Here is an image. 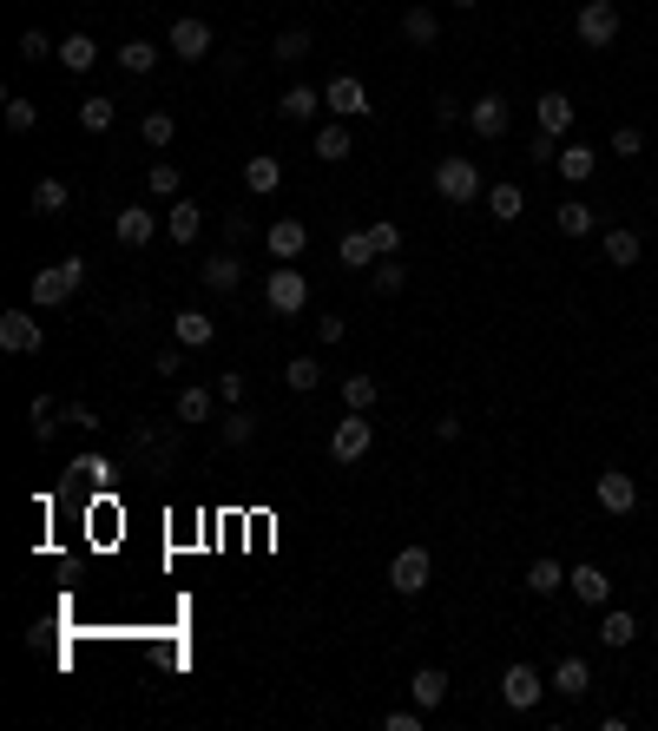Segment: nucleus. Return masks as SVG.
Wrapping results in <instances>:
<instances>
[{"instance_id":"1","label":"nucleus","mask_w":658,"mask_h":731,"mask_svg":"<svg viewBox=\"0 0 658 731\" xmlns=\"http://www.w3.org/2000/svg\"><path fill=\"white\" fill-rule=\"evenodd\" d=\"M79 284H86V257H60V264H40V271H33V303H40V310H53V303H66Z\"/></svg>"},{"instance_id":"2","label":"nucleus","mask_w":658,"mask_h":731,"mask_svg":"<svg viewBox=\"0 0 658 731\" xmlns=\"http://www.w3.org/2000/svg\"><path fill=\"white\" fill-rule=\"evenodd\" d=\"M264 303L277 310V317H303V303H310V277H303L297 264H277V271L264 277Z\"/></svg>"},{"instance_id":"3","label":"nucleus","mask_w":658,"mask_h":731,"mask_svg":"<svg viewBox=\"0 0 658 731\" xmlns=\"http://www.w3.org/2000/svg\"><path fill=\"white\" fill-rule=\"evenodd\" d=\"M369 448H376V422L349 409V422H336V435H329V455L343 461V468H356V461L369 455Z\"/></svg>"},{"instance_id":"4","label":"nucleus","mask_w":658,"mask_h":731,"mask_svg":"<svg viewBox=\"0 0 658 731\" xmlns=\"http://www.w3.org/2000/svg\"><path fill=\"white\" fill-rule=\"evenodd\" d=\"M428 573H435L428 547H402V554L389 560V587L402 593V600H415V593H428Z\"/></svg>"},{"instance_id":"5","label":"nucleus","mask_w":658,"mask_h":731,"mask_svg":"<svg viewBox=\"0 0 658 731\" xmlns=\"http://www.w3.org/2000/svg\"><path fill=\"white\" fill-rule=\"evenodd\" d=\"M435 191L448 198V205H468V198H481V172H474V159H441V165H435Z\"/></svg>"},{"instance_id":"6","label":"nucleus","mask_w":658,"mask_h":731,"mask_svg":"<svg viewBox=\"0 0 658 731\" xmlns=\"http://www.w3.org/2000/svg\"><path fill=\"white\" fill-rule=\"evenodd\" d=\"M323 112H336V119H362V112H369V86H362L356 73H336V80L323 86Z\"/></svg>"},{"instance_id":"7","label":"nucleus","mask_w":658,"mask_h":731,"mask_svg":"<svg viewBox=\"0 0 658 731\" xmlns=\"http://www.w3.org/2000/svg\"><path fill=\"white\" fill-rule=\"evenodd\" d=\"M40 343H47L40 317H27V310H7V317H0V350H14V356H40Z\"/></svg>"},{"instance_id":"8","label":"nucleus","mask_w":658,"mask_h":731,"mask_svg":"<svg viewBox=\"0 0 658 731\" xmlns=\"http://www.w3.org/2000/svg\"><path fill=\"white\" fill-rule=\"evenodd\" d=\"M580 40L586 47H612L619 40V7L612 0H586L580 7Z\"/></svg>"},{"instance_id":"9","label":"nucleus","mask_w":658,"mask_h":731,"mask_svg":"<svg viewBox=\"0 0 658 731\" xmlns=\"http://www.w3.org/2000/svg\"><path fill=\"white\" fill-rule=\"evenodd\" d=\"M593 501H599L606 514H632V508H639V481L619 475V468H606V475L593 481Z\"/></svg>"},{"instance_id":"10","label":"nucleus","mask_w":658,"mask_h":731,"mask_svg":"<svg viewBox=\"0 0 658 731\" xmlns=\"http://www.w3.org/2000/svg\"><path fill=\"white\" fill-rule=\"evenodd\" d=\"M540 692H547V679H540L533 666H507V679H501V699L514 705V712H533V705H540Z\"/></svg>"},{"instance_id":"11","label":"nucleus","mask_w":658,"mask_h":731,"mask_svg":"<svg viewBox=\"0 0 658 731\" xmlns=\"http://www.w3.org/2000/svg\"><path fill=\"white\" fill-rule=\"evenodd\" d=\"M264 244H270V257H277V264H297V257L310 251V231H303V218H277Z\"/></svg>"},{"instance_id":"12","label":"nucleus","mask_w":658,"mask_h":731,"mask_svg":"<svg viewBox=\"0 0 658 731\" xmlns=\"http://www.w3.org/2000/svg\"><path fill=\"white\" fill-rule=\"evenodd\" d=\"M198 277H204V290H218V297H231V290L244 284V257H237V251H218V257H204V264H198Z\"/></svg>"},{"instance_id":"13","label":"nucleus","mask_w":658,"mask_h":731,"mask_svg":"<svg viewBox=\"0 0 658 731\" xmlns=\"http://www.w3.org/2000/svg\"><path fill=\"white\" fill-rule=\"evenodd\" d=\"M152 231H158V218L145 205H126L119 218H112V238L126 244V251H145V244H152Z\"/></svg>"},{"instance_id":"14","label":"nucleus","mask_w":658,"mask_h":731,"mask_svg":"<svg viewBox=\"0 0 658 731\" xmlns=\"http://www.w3.org/2000/svg\"><path fill=\"white\" fill-rule=\"evenodd\" d=\"M553 692H560V699H586V692H593V666H586V659H580V652H566V659H560V666H553Z\"/></svg>"},{"instance_id":"15","label":"nucleus","mask_w":658,"mask_h":731,"mask_svg":"<svg viewBox=\"0 0 658 731\" xmlns=\"http://www.w3.org/2000/svg\"><path fill=\"white\" fill-rule=\"evenodd\" d=\"M573 112H580V106H573L566 93H540V99H533V119H540V132H553V139L573 132Z\"/></svg>"},{"instance_id":"16","label":"nucleus","mask_w":658,"mask_h":731,"mask_svg":"<svg viewBox=\"0 0 658 731\" xmlns=\"http://www.w3.org/2000/svg\"><path fill=\"white\" fill-rule=\"evenodd\" d=\"M468 126L481 132V139H501V132H507V99H501V93H481V99L468 106Z\"/></svg>"},{"instance_id":"17","label":"nucleus","mask_w":658,"mask_h":731,"mask_svg":"<svg viewBox=\"0 0 658 731\" xmlns=\"http://www.w3.org/2000/svg\"><path fill=\"white\" fill-rule=\"evenodd\" d=\"M172 53L198 66L204 53H211V27H204V20H172Z\"/></svg>"},{"instance_id":"18","label":"nucleus","mask_w":658,"mask_h":731,"mask_svg":"<svg viewBox=\"0 0 658 731\" xmlns=\"http://www.w3.org/2000/svg\"><path fill=\"white\" fill-rule=\"evenodd\" d=\"M566 580H573V593H580L586 606H606V600H612V580H606V567H593V560H580V567L566 573Z\"/></svg>"},{"instance_id":"19","label":"nucleus","mask_w":658,"mask_h":731,"mask_svg":"<svg viewBox=\"0 0 658 731\" xmlns=\"http://www.w3.org/2000/svg\"><path fill=\"white\" fill-rule=\"evenodd\" d=\"M172 336H178V350H204V343L218 336V323L198 317V310H178V317H172Z\"/></svg>"},{"instance_id":"20","label":"nucleus","mask_w":658,"mask_h":731,"mask_svg":"<svg viewBox=\"0 0 658 731\" xmlns=\"http://www.w3.org/2000/svg\"><path fill=\"white\" fill-rule=\"evenodd\" d=\"M343 402H349L356 415H369V409L382 402V382L369 376V369H349V376H343Z\"/></svg>"},{"instance_id":"21","label":"nucleus","mask_w":658,"mask_h":731,"mask_svg":"<svg viewBox=\"0 0 658 731\" xmlns=\"http://www.w3.org/2000/svg\"><path fill=\"white\" fill-rule=\"evenodd\" d=\"M316 112H323V93H316V86H290V93L277 99V119H290V126H303Z\"/></svg>"},{"instance_id":"22","label":"nucleus","mask_w":658,"mask_h":731,"mask_svg":"<svg viewBox=\"0 0 658 731\" xmlns=\"http://www.w3.org/2000/svg\"><path fill=\"white\" fill-rule=\"evenodd\" d=\"M53 60H60L66 73H93V60H99L93 33H66V40H60V53H53Z\"/></svg>"},{"instance_id":"23","label":"nucleus","mask_w":658,"mask_h":731,"mask_svg":"<svg viewBox=\"0 0 658 731\" xmlns=\"http://www.w3.org/2000/svg\"><path fill=\"white\" fill-rule=\"evenodd\" d=\"M408 692H415V705H422V712H435V705L448 699V672H441V666H422L415 679H408Z\"/></svg>"},{"instance_id":"24","label":"nucleus","mask_w":658,"mask_h":731,"mask_svg":"<svg viewBox=\"0 0 658 731\" xmlns=\"http://www.w3.org/2000/svg\"><path fill=\"white\" fill-rule=\"evenodd\" d=\"M66 205H73L66 178H33V211H40V218H60Z\"/></svg>"},{"instance_id":"25","label":"nucleus","mask_w":658,"mask_h":731,"mask_svg":"<svg viewBox=\"0 0 658 731\" xmlns=\"http://www.w3.org/2000/svg\"><path fill=\"white\" fill-rule=\"evenodd\" d=\"M165 231H172L178 244H198V231H204V211L191 205V198H172V218H165Z\"/></svg>"},{"instance_id":"26","label":"nucleus","mask_w":658,"mask_h":731,"mask_svg":"<svg viewBox=\"0 0 658 731\" xmlns=\"http://www.w3.org/2000/svg\"><path fill=\"white\" fill-rule=\"evenodd\" d=\"M639 231H626V224H612L606 231V264H619V271H626V264H639Z\"/></svg>"},{"instance_id":"27","label":"nucleus","mask_w":658,"mask_h":731,"mask_svg":"<svg viewBox=\"0 0 658 731\" xmlns=\"http://www.w3.org/2000/svg\"><path fill=\"white\" fill-rule=\"evenodd\" d=\"M27 422H33V442H53V435L66 429V422H60V402H53V396H33Z\"/></svg>"},{"instance_id":"28","label":"nucleus","mask_w":658,"mask_h":731,"mask_svg":"<svg viewBox=\"0 0 658 731\" xmlns=\"http://www.w3.org/2000/svg\"><path fill=\"white\" fill-rule=\"evenodd\" d=\"M435 33H441V20L428 14V7H408L402 14V40L408 47H435Z\"/></svg>"},{"instance_id":"29","label":"nucleus","mask_w":658,"mask_h":731,"mask_svg":"<svg viewBox=\"0 0 658 731\" xmlns=\"http://www.w3.org/2000/svg\"><path fill=\"white\" fill-rule=\"evenodd\" d=\"M599 639H606L612 652H619V646H632V639H639V620H632L626 606H612L606 620H599Z\"/></svg>"},{"instance_id":"30","label":"nucleus","mask_w":658,"mask_h":731,"mask_svg":"<svg viewBox=\"0 0 658 731\" xmlns=\"http://www.w3.org/2000/svg\"><path fill=\"white\" fill-rule=\"evenodd\" d=\"M112 60L126 66L132 80H145V73H152V66H158V47H152V40H126V47L112 53Z\"/></svg>"},{"instance_id":"31","label":"nucleus","mask_w":658,"mask_h":731,"mask_svg":"<svg viewBox=\"0 0 658 731\" xmlns=\"http://www.w3.org/2000/svg\"><path fill=\"white\" fill-rule=\"evenodd\" d=\"M560 587H566V567H560L553 554H540V560L527 567V593H560Z\"/></svg>"},{"instance_id":"32","label":"nucleus","mask_w":658,"mask_h":731,"mask_svg":"<svg viewBox=\"0 0 658 731\" xmlns=\"http://www.w3.org/2000/svg\"><path fill=\"white\" fill-rule=\"evenodd\" d=\"M112 119H119V99H79V132H106Z\"/></svg>"},{"instance_id":"33","label":"nucleus","mask_w":658,"mask_h":731,"mask_svg":"<svg viewBox=\"0 0 658 731\" xmlns=\"http://www.w3.org/2000/svg\"><path fill=\"white\" fill-rule=\"evenodd\" d=\"M316 159H329V165L349 159V119H329V126L316 132Z\"/></svg>"},{"instance_id":"34","label":"nucleus","mask_w":658,"mask_h":731,"mask_svg":"<svg viewBox=\"0 0 658 731\" xmlns=\"http://www.w3.org/2000/svg\"><path fill=\"white\" fill-rule=\"evenodd\" d=\"M218 389H178V422H211Z\"/></svg>"},{"instance_id":"35","label":"nucleus","mask_w":658,"mask_h":731,"mask_svg":"<svg viewBox=\"0 0 658 731\" xmlns=\"http://www.w3.org/2000/svg\"><path fill=\"white\" fill-rule=\"evenodd\" d=\"M244 185H251L257 198H270V191L283 185V165L277 159H244Z\"/></svg>"},{"instance_id":"36","label":"nucleus","mask_w":658,"mask_h":731,"mask_svg":"<svg viewBox=\"0 0 658 731\" xmlns=\"http://www.w3.org/2000/svg\"><path fill=\"white\" fill-rule=\"evenodd\" d=\"M553 218H560V231H566V238H586V231L599 224V211H593V205H580V198H566V205L553 211Z\"/></svg>"},{"instance_id":"37","label":"nucleus","mask_w":658,"mask_h":731,"mask_svg":"<svg viewBox=\"0 0 658 731\" xmlns=\"http://www.w3.org/2000/svg\"><path fill=\"white\" fill-rule=\"evenodd\" d=\"M560 172L573 178V185H580V178H593V172H599V152H593V145H560Z\"/></svg>"},{"instance_id":"38","label":"nucleus","mask_w":658,"mask_h":731,"mask_svg":"<svg viewBox=\"0 0 658 731\" xmlns=\"http://www.w3.org/2000/svg\"><path fill=\"white\" fill-rule=\"evenodd\" d=\"M336 257H343V264H349V271H362V264H376V238H369V231H349V238L343 244H336Z\"/></svg>"},{"instance_id":"39","label":"nucleus","mask_w":658,"mask_h":731,"mask_svg":"<svg viewBox=\"0 0 658 731\" xmlns=\"http://www.w3.org/2000/svg\"><path fill=\"white\" fill-rule=\"evenodd\" d=\"M487 211H494L501 224H514L520 211H527V198H520V185H494V191H487Z\"/></svg>"},{"instance_id":"40","label":"nucleus","mask_w":658,"mask_h":731,"mask_svg":"<svg viewBox=\"0 0 658 731\" xmlns=\"http://www.w3.org/2000/svg\"><path fill=\"white\" fill-rule=\"evenodd\" d=\"M270 60H310V27H283L277 47H270Z\"/></svg>"},{"instance_id":"41","label":"nucleus","mask_w":658,"mask_h":731,"mask_svg":"<svg viewBox=\"0 0 658 731\" xmlns=\"http://www.w3.org/2000/svg\"><path fill=\"white\" fill-rule=\"evenodd\" d=\"M369 284H376V297H402V284H408V271L395 264V257H382L376 271H369Z\"/></svg>"},{"instance_id":"42","label":"nucleus","mask_w":658,"mask_h":731,"mask_svg":"<svg viewBox=\"0 0 658 731\" xmlns=\"http://www.w3.org/2000/svg\"><path fill=\"white\" fill-rule=\"evenodd\" d=\"M145 185H152V198H178V191H185V178H178V165L158 159L152 172H145Z\"/></svg>"},{"instance_id":"43","label":"nucleus","mask_w":658,"mask_h":731,"mask_svg":"<svg viewBox=\"0 0 658 731\" xmlns=\"http://www.w3.org/2000/svg\"><path fill=\"white\" fill-rule=\"evenodd\" d=\"M257 435V415L251 409H237V415H224V448H244Z\"/></svg>"},{"instance_id":"44","label":"nucleus","mask_w":658,"mask_h":731,"mask_svg":"<svg viewBox=\"0 0 658 731\" xmlns=\"http://www.w3.org/2000/svg\"><path fill=\"white\" fill-rule=\"evenodd\" d=\"M283 382H290V389H297V396H310L316 382H323V369H316V363H310V356H297V363L283 369Z\"/></svg>"},{"instance_id":"45","label":"nucleus","mask_w":658,"mask_h":731,"mask_svg":"<svg viewBox=\"0 0 658 731\" xmlns=\"http://www.w3.org/2000/svg\"><path fill=\"white\" fill-rule=\"evenodd\" d=\"M172 132H178V126H172V112H145L139 139H145V145H172Z\"/></svg>"},{"instance_id":"46","label":"nucleus","mask_w":658,"mask_h":731,"mask_svg":"<svg viewBox=\"0 0 658 731\" xmlns=\"http://www.w3.org/2000/svg\"><path fill=\"white\" fill-rule=\"evenodd\" d=\"M33 119H40V106H33V99H20V93H7V126L33 132Z\"/></svg>"},{"instance_id":"47","label":"nucleus","mask_w":658,"mask_h":731,"mask_svg":"<svg viewBox=\"0 0 658 731\" xmlns=\"http://www.w3.org/2000/svg\"><path fill=\"white\" fill-rule=\"evenodd\" d=\"M612 152H619V159H639V152H645V132L639 126H612Z\"/></svg>"},{"instance_id":"48","label":"nucleus","mask_w":658,"mask_h":731,"mask_svg":"<svg viewBox=\"0 0 658 731\" xmlns=\"http://www.w3.org/2000/svg\"><path fill=\"white\" fill-rule=\"evenodd\" d=\"M527 159L533 165H560V139H553V132H533V139H527Z\"/></svg>"},{"instance_id":"49","label":"nucleus","mask_w":658,"mask_h":731,"mask_svg":"<svg viewBox=\"0 0 658 731\" xmlns=\"http://www.w3.org/2000/svg\"><path fill=\"white\" fill-rule=\"evenodd\" d=\"M369 238H376V251H382V257H395V251H402V231H395L389 218H376V224H369Z\"/></svg>"},{"instance_id":"50","label":"nucleus","mask_w":658,"mask_h":731,"mask_svg":"<svg viewBox=\"0 0 658 731\" xmlns=\"http://www.w3.org/2000/svg\"><path fill=\"white\" fill-rule=\"evenodd\" d=\"M20 53H27V60H47V53H60V47H53L40 27H27V33H20Z\"/></svg>"},{"instance_id":"51","label":"nucleus","mask_w":658,"mask_h":731,"mask_svg":"<svg viewBox=\"0 0 658 731\" xmlns=\"http://www.w3.org/2000/svg\"><path fill=\"white\" fill-rule=\"evenodd\" d=\"M60 422H66V429H99V415L86 409V402H66V409H60Z\"/></svg>"},{"instance_id":"52","label":"nucleus","mask_w":658,"mask_h":731,"mask_svg":"<svg viewBox=\"0 0 658 731\" xmlns=\"http://www.w3.org/2000/svg\"><path fill=\"white\" fill-rule=\"evenodd\" d=\"M66 475H79V481H106L112 468H106V461H99V455H79L73 468H66Z\"/></svg>"},{"instance_id":"53","label":"nucleus","mask_w":658,"mask_h":731,"mask_svg":"<svg viewBox=\"0 0 658 731\" xmlns=\"http://www.w3.org/2000/svg\"><path fill=\"white\" fill-rule=\"evenodd\" d=\"M218 402H231V409L244 402V376H237V369H224V376H218Z\"/></svg>"},{"instance_id":"54","label":"nucleus","mask_w":658,"mask_h":731,"mask_svg":"<svg viewBox=\"0 0 658 731\" xmlns=\"http://www.w3.org/2000/svg\"><path fill=\"white\" fill-rule=\"evenodd\" d=\"M316 336H323V343H343L349 323H343V317H316Z\"/></svg>"},{"instance_id":"55","label":"nucleus","mask_w":658,"mask_h":731,"mask_svg":"<svg viewBox=\"0 0 658 731\" xmlns=\"http://www.w3.org/2000/svg\"><path fill=\"white\" fill-rule=\"evenodd\" d=\"M224 238L244 244V238H251V218H244V211H231V218H224Z\"/></svg>"},{"instance_id":"56","label":"nucleus","mask_w":658,"mask_h":731,"mask_svg":"<svg viewBox=\"0 0 658 731\" xmlns=\"http://www.w3.org/2000/svg\"><path fill=\"white\" fill-rule=\"evenodd\" d=\"M435 442H461V415H435Z\"/></svg>"},{"instance_id":"57","label":"nucleus","mask_w":658,"mask_h":731,"mask_svg":"<svg viewBox=\"0 0 658 731\" xmlns=\"http://www.w3.org/2000/svg\"><path fill=\"white\" fill-rule=\"evenodd\" d=\"M152 369H158V376H178V369H185V356H178V350H158Z\"/></svg>"},{"instance_id":"58","label":"nucleus","mask_w":658,"mask_h":731,"mask_svg":"<svg viewBox=\"0 0 658 731\" xmlns=\"http://www.w3.org/2000/svg\"><path fill=\"white\" fill-rule=\"evenodd\" d=\"M389 731H422V712H408V705H402V712H389Z\"/></svg>"},{"instance_id":"59","label":"nucleus","mask_w":658,"mask_h":731,"mask_svg":"<svg viewBox=\"0 0 658 731\" xmlns=\"http://www.w3.org/2000/svg\"><path fill=\"white\" fill-rule=\"evenodd\" d=\"M461 119V99H435V126H455Z\"/></svg>"},{"instance_id":"60","label":"nucleus","mask_w":658,"mask_h":731,"mask_svg":"<svg viewBox=\"0 0 658 731\" xmlns=\"http://www.w3.org/2000/svg\"><path fill=\"white\" fill-rule=\"evenodd\" d=\"M455 7H481V0H455Z\"/></svg>"},{"instance_id":"61","label":"nucleus","mask_w":658,"mask_h":731,"mask_svg":"<svg viewBox=\"0 0 658 731\" xmlns=\"http://www.w3.org/2000/svg\"><path fill=\"white\" fill-rule=\"evenodd\" d=\"M652 633H658V613H652Z\"/></svg>"}]
</instances>
